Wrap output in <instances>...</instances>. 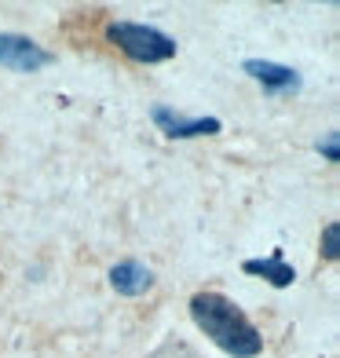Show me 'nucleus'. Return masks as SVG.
<instances>
[{
    "label": "nucleus",
    "instance_id": "f257e3e1",
    "mask_svg": "<svg viewBox=\"0 0 340 358\" xmlns=\"http://www.w3.org/2000/svg\"><path fill=\"white\" fill-rule=\"evenodd\" d=\"M190 318L231 358H256L264 351L260 329L241 315V307L234 300L220 296V292H198V296H190Z\"/></svg>",
    "mask_w": 340,
    "mask_h": 358
},
{
    "label": "nucleus",
    "instance_id": "f03ea898",
    "mask_svg": "<svg viewBox=\"0 0 340 358\" xmlns=\"http://www.w3.org/2000/svg\"><path fill=\"white\" fill-rule=\"evenodd\" d=\"M106 41L132 62H143V66H157V62H169L176 55V41L143 22H110Z\"/></svg>",
    "mask_w": 340,
    "mask_h": 358
},
{
    "label": "nucleus",
    "instance_id": "7ed1b4c3",
    "mask_svg": "<svg viewBox=\"0 0 340 358\" xmlns=\"http://www.w3.org/2000/svg\"><path fill=\"white\" fill-rule=\"evenodd\" d=\"M0 66H8L15 73H37L44 66H52V52L22 34H0Z\"/></svg>",
    "mask_w": 340,
    "mask_h": 358
},
{
    "label": "nucleus",
    "instance_id": "20e7f679",
    "mask_svg": "<svg viewBox=\"0 0 340 358\" xmlns=\"http://www.w3.org/2000/svg\"><path fill=\"white\" fill-rule=\"evenodd\" d=\"M154 124L165 132L169 139H198V136H216L220 132V117H187V113L172 110V106H154L150 110Z\"/></svg>",
    "mask_w": 340,
    "mask_h": 358
},
{
    "label": "nucleus",
    "instance_id": "39448f33",
    "mask_svg": "<svg viewBox=\"0 0 340 358\" xmlns=\"http://www.w3.org/2000/svg\"><path fill=\"white\" fill-rule=\"evenodd\" d=\"M241 70H246L253 80H260L264 92L271 95H293L300 92V73L282 66V62H271V59H246L241 62Z\"/></svg>",
    "mask_w": 340,
    "mask_h": 358
},
{
    "label": "nucleus",
    "instance_id": "423d86ee",
    "mask_svg": "<svg viewBox=\"0 0 340 358\" xmlns=\"http://www.w3.org/2000/svg\"><path fill=\"white\" fill-rule=\"evenodd\" d=\"M110 285L121 292V296H143L154 285V271L143 267L139 259H121V264L110 267Z\"/></svg>",
    "mask_w": 340,
    "mask_h": 358
},
{
    "label": "nucleus",
    "instance_id": "0eeeda50",
    "mask_svg": "<svg viewBox=\"0 0 340 358\" xmlns=\"http://www.w3.org/2000/svg\"><path fill=\"white\" fill-rule=\"evenodd\" d=\"M241 271L256 274V278H264V282H271L274 289H289V285L297 282V271L285 264L282 252H274V256H267V259H246V264H241Z\"/></svg>",
    "mask_w": 340,
    "mask_h": 358
},
{
    "label": "nucleus",
    "instance_id": "6e6552de",
    "mask_svg": "<svg viewBox=\"0 0 340 358\" xmlns=\"http://www.w3.org/2000/svg\"><path fill=\"white\" fill-rule=\"evenodd\" d=\"M322 256H326L330 264L340 256V223H337V220L326 223V231H322Z\"/></svg>",
    "mask_w": 340,
    "mask_h": 358
},
{
    "label": "nucleus",
    "instance_id": "1a4fd4ad",
    "mask_svg": "<svg viewBox=\"0 0 340 358\" xmlns=\"http://www.w3.org/2000/svg\"><path fill=\"white\" fill-rule=\"evenodd\" d=\"M315 150L326 157L330 165H337V161H340V136H337V132H326V139H318Z\"/></svg>",
    "mask_w": 340,
    "mask_h": 358
}]
</instances>
